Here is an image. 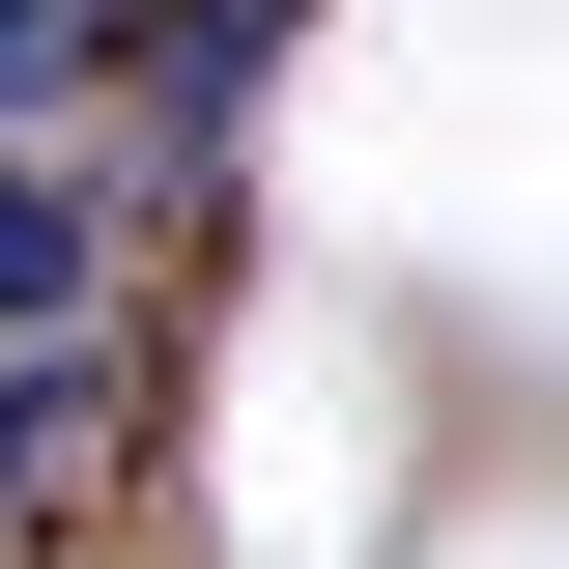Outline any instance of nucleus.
I'll return each mask as SVG.
<instances>
[{
	"mask_svg": "<svg viewBox=\"0 0 569 569\" xmlns=\"http://www.w3.org/2000/svg\"><path fill=\"white\" fill-rule=\"evenodd\" d=\"M86 257H114V228H86V171H29V142H0V370L86 313Z\"/></svg>",
	"mask_w": 569,
	"mask_h": 569,
	"instance_id": "obj_1",
	"label": "nucleus"
},
{
	"mask_svg": "<svg viewBox=\"0 0 569 569\" xmlns=\"http://www.w3.org/2000/svg\"><path fill=\"white\" fill-rule=\"evenodd\" d=\"M86 456H114V370H86V342H58V370H0V512H58Z\"/></svg>",
	"mask_w": 569,
	"mask_h": 569,
	"instance_id": "obj_2",
	"label": "nucleus"
},
{
	"mask_svg": "<svg viewBox=\"0 0 569 569\" xmlns=\"http://www.w3.org/2000/svg\"><path fill=\"white\" fill-rule=\"evenodd\" d=\"M257 58H284V0H171V114H257Z\"/></svg>",
	"mask_w": 569,
	"mask_h": 569,
	"instance_id": "obj_3",
	"label": "nucleus"
},
{
	"mask_svg": "<svg viewBox=\"0 0 569 569\" xmlns=\"http://www.w3.org/2000/svg\"><path fill=\"white\" fill-rule=\"evenodd\" d=\"M86 58H114V0H0V114H58Z\"/></svg>",
	"mask_w": 569,
	"mask_h": 569,
	"instance_id": "obj_4",
	"label": "nucleus"
}]
</instances>
